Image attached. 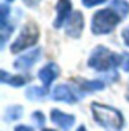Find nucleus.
Segmentation results:
<instances>
[{
    "mask_svg": "<svg viewBox=\"0 0 129 131\" xmlns=\"http://www.w3.org/2000/svg\"><path fill=\"white\" fill-rule=\"evenodd\" d=\"M32 119L33 120H36V124L39 127H42L43 124H45V115L40 112H35V113H32Z\"/></svg>",
    "mask_w": 129,
    "mask_h": 131,
    "instance_id": "dca6fc26",
    "label": "nucleus"
},
{
    "mask_svg": "<svg viewBox=\"0 0 129 131\" xmlns=\"http://www.w3.org/2000/svg\"><path fill=\"white\" fill-rule=\"evenodd\" d=\"M28 81V79H25L22 76H10L7 75L4 70H2V83L4 84H11L13 87H20L25 84Z\"/></svg>",
    "mask_w": 129,
    "mask_h": 131,
    "instance_id": "9b49d317",
    "label": "nucleus"
},
{
    "mask_svg": "<svg viewBox=\"0 0 129 131\" xmlns=\"http://www.w3.org/2000/svg\"><path fill=\"white\" fill-rule=\"evenodd\" d=\"M43 131H53V130H49V128H46V130H43Z\"/></svg>",
    "mask_w": 129,
    "mask_h": 131,
    "instance_id": "b1692460",
    "label": "nucleus"
},
{
    "mask_svg": "<svg viewBox=\"0 0 129 131\" xmlns=\"http://www.w3.org/2000/svg\"><path fill=\"white\" fill-rule=\"evenodd\" d=\"M53 100L56 101H63V102H68V104H74L78 100H81V95L76 94L75 91L72 90L71 87L68 86H64V84H60L54 88L53 91Z\"/></svg>",
    "mask_w": 129,
    "mask_h": 131,
    "instance_id": "0eeeda50",
    "label": "nucleus"
},
{
    "mask_svg": "<svg viewBox=\"0 0 129 131\" xmlns=\"http://www.w3.org/2000/svg\"><path fill=\"white\" fill-rule=\"evenodd\" d=\"M83 25H85V22H83V15H82V13L75 11V13L71 14V17L67 19L65 33L70 37H74V39L81 37L82 30H83Z\"/></svg>",
    "mask_w": 129,
    "mask_h": 131,
    "instance_id": "39448f33",
    "label": "nucleus"
},
{
    "mask_svg": "<svg viewBox=\"0 0 129 131\" xmlns=\"http://www.w3.org/2000/svg\"><path fill=\"white\" fill-rule=\"evenodd\" d=\"M78 131H86V130H85V127H83V126H81L79 128H78Z\"/></svg>",
    "mask_w": 129,
    "mask_h": 131,
    "instance_id": "412c9836",
    "label": "nucleus"
},
{
    "mask_svg": "<svg viewBox=\"0 0 129 131\" xmlns=\"http://www.w3.org/2000/svg\"><path fill=\"white\" fill-rule=\"evenodd\" d=\"M92 111L99 124L113 131H121L124 127V116L119 111L101 104H92Z\"/></svg>",
    "mask_w": 129,
    "mask_h": 131,
    "instance_id": "f03ea898",
    "label": "nucleus"
},
{
    "mask_svg": "<svg viewBox=\"0 0 129 131\" xmlns=\"http://www.w3.org/2000/svg\"><path fill=\"white\" fill-rule=\"evenodd\" d=\"M39 2H40V0H24V3L28 7H36L39 4Z\"/></svg>",
    "mask_w": 129,
    "mask_h": 131,
    "instance_id": "6ab92c4d",
    "label": "nucleus"
},
{
    "mask_svg": "<svg viewBox=\"0 0 129 131\" xmlns=\"http://www.w3.org/2000/svg\"><path fill=\"white\" fill-rule=\"evenodd\" d=\"M110 7L119 14L121 18H125L129 14V3L125 0H111Z\"/></svg>",
    "mask_w": 129,
    "mask_h": 131,
    "instance_id": "f8f14e48",
    "label": "nucleus"
},
{
    "mask_svg": "<svg viewBox=\"0 0 129 131\" xmlns=\"http://www.w3.org/2000/svg\"><path fill=\"white\" fill-rule=\"evenodd\" d=\"M38 39H39V28L32 22L27 24L22 28L20 36L11 44V52L18 54V52L27 50L28 47H32V46L36 44Z\"/></svg>",
    "mask_w": 129,
    "mask_h": 131,
    "instance_id": "20e7f679",
    "label": "nucleus"
},
{
    "mask_svg": "<svg viewBox=\"0 0 129 131\" xmlns=\"http://www.w3.org/2000/svg\"><path fill=\"white\" fill-rule=\"evenodd\" d=\"M71 8H72V4H71L70 0H58L56 6V11H57V17L56 21L53 24L54 28H61L63 24L71 17Z\"/></svg>",
    "mask_w": 129,
    "mask_h": 131,
    "instance_id": "6e6552de",
    "label": "nucleus"
},
{
    "mask_svg": "<svg viewBox=\"0 0 129 131\" xmlns=\"http://www.w3.org/2000/svg\"><path fill=\"white\" fill-rule=\"evenodd\" d=\"M122 40H124V43L129 47V26L125 28V29L122 30Z\"/></svg>",
    "mask_w": 129,
    "mask_h": 131,
    "instance_id": "a211bd4d",
    "label": "nucleus"
},
{
    "mask_svg": "<svg viewBox=\"0 0 129 131\" xmlns=\"http://www.w3.org/2000/svg\"><path fill=\"white\" fill-rule=\"evenodd\" d=\"M122 19L115 10L111 7L97 11L92 18V32L94 35H107L114 30L119 21Z\"/></svg>",
    "mask_w": 129,
    "mask_h": 131,
    "instance_id": "7ed1b4c3",
    "label": "nucleus"
},
{
    "mask_svg": "<svg viewBox=\"0 0 129 131\" xmlns=\"http://www.w3.org/2000/svg\"><path fill=\"white\" fill-rule=\"evenodd\" d=\"M21 116H22V108L21 106H10L6 111L4 119L7 122H10V120L13 122V120H18Z\"/></svg>",
    "mask_w": 129,
    "mask_h": 131,
    "instance_id": "2eb2a0df",
    "label": "nucleus"
},
{
    "mask_svg": "<svg viewBox=\"0 0 129 131\" xmlns=\"http://www.w3.org/2000/svg\"><path fill=\"white\" fill-rule=\"evenodd\" d=\"M79 83L82 84V88L83 91H89V93H92V91H97V90H103L104 88V84H103V81H99V80H93V81H86V80H79Z\"/></svg>",
    "mask_w": 129,
    "mask_h": 131,
    "instance_id": "4468645a",
    "label": "nucleus"
},
{
    "mask_svg": "<svg viewBox=\"0 0 129 131\" xmlns=\"http://www.w3.org/2000/svg\"><path fill=\"white\" fill-rule=\"evenodd\" d=\"M51 120L54 124H57L64 131L70 130L75 123V117L72 115H67V113L58 111V109H53L51 111Z\"/></svg>",
    "mask_w": 129,
    "mask_h": 131,
    "instance_id": "1a4fd4ad",
    "label": "nucleus"
},
{
    "mask_svg": "<svg viewBox=\"0 0 129 131\" xmlns=\"http://www.w3.org/2000/svg\"><path fill=\"white\" fill-rule=\"evenodd\" d=\"M7 3H11V2H14V0H6Z\"/></svg>",
    "mask_w": 129,
    "mask_h": 131,
    "instance_id": "5701e85b",
    "label": "nucleus"
},
{
    "mask_svg": "<svg viewBox=\"0 0 129 131\" xmlns=\"http://www.w3.org/2000/svg\"><path fill=\"white\" fill-rule=\"evenodd\" d=\"M40 52H42L40 48H35V50L18 57L14 62V68L18 70H28L33 63L38 62V59L40 58Z\"/></svg>",
    "mask_w": 129,
    "mask_h": 131,
    "instance_id": "423d86ee",
    "label": "nucleus"
},
{
    "mask_svg": "<svg viewBox=\"0 0 129 131\" xmlns=\"http://www.w3.org/2000/svg\"><path fill=\"white\" fill-rule=\"evenodd\" d=\"M58 66L56 65V63H47V65H45L43 68L39 70V79L42 80L43 86L46 88L50 87V84L53 83V80L57 79V76H58Z\"/></svg>",
    "mask_w": 129,
    "mask_h": 131,
    "instance_id": "9d476101",
    "label": "nucleus"
},
{
    "mask_svg": "<svg viewBox=\"0 0 129 131\" xmlns=\"http://www.w3.org/2000/svg\"><path fill=\"white\" fill-rule=\"evenodd\" d=\"M124 62V55L115 54L107 47L99 46L92 51V55L89 58V66L99 72H111L117 68V66L122 65Z\"/></svg>",
    "mask_w": 129,
    "mask_h": 131,
    "instance_id": "f257e3e1",
    "label": "nucleus"
},
{
    "mask_svg": "<svg viewBox=\"0 0 129 131\" xmlns=\"http://www.w3.org/2000/svg\"><path fill=\"white\" fill-rule=\"evenodd\" d=\"M107 0H82V4L85 7H94V6H99V4H103L106 3Z\"/></svg>",
    "mask_w": 129,
    "mask_h": 131,
    "instance_id": "f3484780",
    "label": "nucleus"
},
{
    "mask_svg": "<svg viewBox=\"0 0 129 131\" xmlns=\"http://www.w3.org/2000/svg\"><path fill=\"white\" fill-rule=\"evenodd\" d=\"M15 131H33V130H32L31 127H28V126H17Z\"/></svg>",
    "mask_w": 129,
    "mask_h": 131,
    "instance_id": "aec40b11",
    "label": "nucleus"
},
{
    "mask_svg": "<svg viewBox=\"0 0 129 131\" xmlns=\"http://www.w3.org/2000/svg\"><path fill=\"white\" fill-rule=\"evenodd\" d=\"M126 98H128V101H129V90H128V93H126Z\"/></svg>",
    "mask_w": 129,
    "mask_h": 131,
    "instance_id": "4be33fe9",
    "label": "nucleus"
},
{
    "mask_svg": "<svg viewBox=\"0 0 129 131\" xmlns=\"http://www.w3.org/2000/svg\"><path fill=\"white\" fill-rule=\"evenodd\" d=\"M47 95L46 87H29L27 90V97L29 100H42Z\"/></svg>",
    "mask_w": 129,
    "mask_h": 131,
    "instance_id": "ddd939ff",
    "label": "nucleus"
}]
</instances>
